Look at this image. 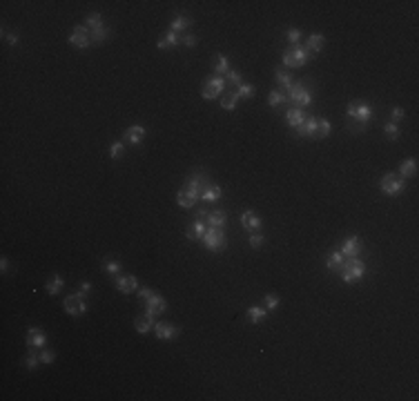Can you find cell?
<instances>
[{
    "label": "cell",
    "mask_w": 419,
    "mask_h": 401,
    "mask_svg": "<svg viewBox=\"0 0 419 401\" xmlns=\"http://www.w3.org/2000/svg\"><path fill=\"white\" fill-rule=\"evenodd\" d=\"M346 114H348V118H350V132H355V134H359V132H364L366 130V125H368L370 121H373V116H375V107L370 103H350L348 105V109H346Z\"/></svg>",
    "instance_id": "1"
},
{
    "label": "cell",
    "mask_w": 419,
    "mask_h": 401,
    "mask_svg": "<svg viewBox=\"0 0 419 401\" xmlns=\"http://www.w3.org/2000/svg\"><path fill=\"white\" fill-rule=\"evenodd\" d=\"M288 103L292 105V107H299V109H306V107H310L312 105V94H314V89H312V85L310 83H306V80H294L292 85H290V89L288 92Z\"/></svg>",
    "instance_id": "2"
},
{
    "label": "cell",
    "mask_w": 419,
    "mask_h": 401,
    "mask_svg": "<svg viewBox=\"0 0 419 401\" xmlns=\"http://www.w3.org/2000/svg\"><path fill=\"white\" fill-rule=\"evenodd\" d=\"M339 276L346 281V283H359L361 279L366 276V263L359 259V256H355V259H346L344 265H341L339 270Z\"/></svg>",
    "instance_id": "3"
},
{
    "label": "cell",
    "mask_w": 419,
    "mask_h": 401,
    "mask_svg": "<svg viewBox=\"0 0 419 401\" xmlns=\"http://www.w3.org/2000/svg\"><path fill=\"white\" fill-rule=\"evenodd\" d=\"M379 190H382L386 197L397 199L399 194L406 190V179H402V176L395 174V172H388V174H384L382 181H379Z\"/></svg>",
    "instance_id": "4"
},
{
    "label": "cell",
    "mask_w": 419,
    "mask_h": 401,
    "mask_svg": "<svg viewBox=\"0 0 419 401\" xmlns=\"http://www.w3.org/2000/svg\"><path fill=\"white\" fill-rule=\"evenodd\" d=\"M281 60H283L285 67H303V65H308V60H310V51L301 45H294V47L283 49V58Z\"/></svg>",
    "instance_id": "5"
},
{
    "label": "cell",
    "mask_w": 419,
    "mask_h": 401,
    "mask_svg": "<svg viewBox=\"0 0 419 401\" xmlns=\"http://www.w3.org/2000/svg\"><path fill=\"white\" fill-rule=\"evenodd\" d=\"M203 245L208 247L210 252H221L223 247L227 245V236L221 227H208L206 236H203Z\"/></svg>",
    "instance_id": "6"
},
{
    "label": "cell",
    "mask_w": 419,
    "mask_h": 401,
    "mask_svg": "<svg viewBox=\"0 0 419 401\" xmlns=\"http://www.w3.org/2000/svg\"><path fill=\"white\" fill-rule=\"evenodd\" d=\"M225 87H227V83H225V78H223V76H212L210 80H206V83H203L201 96L206 98V100L218 98L223 92H225Z\"/></svg>",
    "instance_id": "7"
},
{
    "label": "cell",
    "mask_w": 419,
    "mask_h": 401,
    "mask_svg": "<svg viewBox=\"0 0 419 401\" xmlns=\"http://www.w3.org/2000/svg\"><path fill=\"white\" fill-rule=\"evenodd\" d=\"M63 305H65V312L71 314V317H80V314H85L87 312V301H85V297H80L78 292L76 294H67L63 301Z\"/></svg>",
    "instance_id": "8"
},
{
    "label": "cell",
    "mask_w": 419,
    "mask_h": 401,
    "mask_svg": "<svg viewBox=\"0 0 419 401\" xmlns=\"http://www.w3.org/2000/svg\"><path fill=\"white\" fill-rule=\"evenodd\" d=\"M199 199H201V192L194 190V188H188V185H183V190L176 194V203H179L183 209H192V205L197 203Z\"/></svg>",
    "instance_id": "9"
},
{
    "label": "cell",
    "mask_w": 419,
    "mask_h": 401,
    "mask_svg": "<svg viewBox=\"0 0 419 401\" xmlns=\"http://www.w3.org/2000/svg\"><path fill=\"white\" fill-rule=\"evenodd\" d=\"M69 42L74 47H78V49H85V47H89V45H92V40H89V29L85 25L74 27V31H71V36H69Z\"/></svg>",
    "instance_id": "10"
},
{
    "label": "cell",
    "mask_w": 419,
    "mask_h": 401,
    "mask_svg": "<svg viewBox=\"0 0 419 401\" xmlns=\"http://www.w3.org/2000/svg\"><path fill=\"white\" fill-rule=\"evenodd\" d=\"M165 308H168V303H165V299L161 297V294H152V297L145 301V312L154 319L159 317V314H163Z\"/></svg>",
    "instance_id": "11"
},
{
    "label": "cell",
    "mask_w": 419,
    "mask_h": 401,
    "mask_svg": "<svg viewBox=\"0 0 419 401\" xmlns=\"http://www.w3.org/2000/svg\"><path fill=\"white\" fill-rule=\"evenodd\" d=\"M179 332H181V328L179 326H172V323H161V321L154 323V334H156V339H161V341L174 339Z\"/></svg>",
    "instance_id": "12"
},
{
    "label": "cell",
    "mask_w": 419,
    "mask_h": 401,
    "mask_svg": "<svg viewBox=\"0 0 419 401\" xmlns=\"http://www.w3.org/2000/svg\"><path fill=\"white\" fill-rule=\"evenodd\" d=\"M339 252L346 256V259H355V256H359L361 254V241H359V236L346 238V241L341 243V250Z\"/></svg>",
    "instance_id": "13"
},
{
    "label": "cell",
    "mask_w": 419,
    "mask_h": 401,
    "mask_svg": "<svg viewBox=\"0 0 419 401\" xmlns=\"http://www.w3.org/2000/svg\"><path fill=\"white\" fill-rule=\"evenodd\" d=\"M47 346V334L40 328H29L27 330V348L34 350V348H45Z\"/></svg>",
    "instance_id": "14"
},
{
    "label": "cell",
    "mask_w": 419,
    "mask_h": 401,
    "mask_svg": "<svg viewBox=\"0 0 419 401\" xmlns=\"http://www.w3.org/2000/svg\"><path fill=\"white\" fill-rule=\"evenodd\" d=\"M241 225H243L247 232H259L261 225H263V221L259 218V214H256V212H252V209H245V212L241 214Z\"/></svg>",
    "instance_id": "15"
},
{
    "label": "cell",
    "mask_w": 419,
    "mask_h": 401,
    "mask_svg": "<svg viewBox=\"0 0 419 401\" xmlns=\"http://www.w3.org/2000/svg\"><path fill=\"white\" fill-rule=\"evenodd\" d=\"M185 185H190V188L199 190V192H203V190L210 185V179L206 172H194V174H190L188 179H185Z\"/></svg>",
    "instance_id": "16"
},
{
    "label": "cell",
    "mask_w": 419,
    "mask_h": 401,
    "mask_svg": "<svg viewBox=\"0 0 419 401\" xmlns=\"http://www.w3.org/2000/svg\"><path fill=\"white\" fill-rule=\"evenodd\" d=\"M297 136L303 138H317V118L314 116H306V121L297 127Z\"/></svg>",
    "instance_id": "17"
},
{
    "label": "cell",
    "mask_w": 419,
    "mask_h": 401,
    "mask_svg": "<svg viewBox=\"0 0 419 401\" xmlns=\"http://www.w3.org/2000/svg\"><path fill=\"white\" fill-rule=\"evenodd\" d=\"M143 138H145V127L143 125H132L125 130V143H130V145H141Z\"/></svg>",
    "instance_id": "18"
},
{
    "label": "cell",
    "mask_w": 419,
    "mask_h": 401,
    "mask_svg": "<svg viewBox=\"0 0 419 401\" xmlns=\"http://www.w3.org/2000/svg\"><path fill=\"white\" fill-rule=\"evenodd\" d=\"M206 232H208V223H206V221H199V218H197V223L188 227V232H185V236H188L190 241H203V236H206Z\"/></svg>",
    "instance_id": "19"
},
{
    "label": "cell",
    "mask_w": 419,
    "mask_h": 401,
    "mask_svg": "<svg viewBox=\"0 0 419 401\" xmlns=\"http://www.w3.org/2000/svg\"><path fill=\"white\" fill-rule=\"evenodd\" d=\"M116 288L123 294H130L134 290H139V281H136V276H116Z\"/></svg>",
    "instance_id": "20"
},
{
    "label": "cell",
    "mask_w": 419,
    "mask_h": 401,
    "mask_svg": "<svg viewBox=\"0 0 419 401\" xmlns=\"http://www.w3.org/2000/svg\"><path fill=\"white\" fill-rule=\"evenodd\" d=\"M306 116H308V114L303 112V109H299V107H290L288 112H285V121H288V125L294 127V130H297V127L306 121Z\"/></svg>",
    "instance_id": "21"
},
{
    "label": "cell",
    "mask_w": 419,
    "mask_h": 401,
    "mask_svg": "<svg viewBox=\"0 0 419 401\" xmlns=\"http://www.w3.org/2000/svg\"><path fill=\"white\" fill-rule=\"evenodd\" d=\"M179 45H181V36L176 31H168L165 36H161L159 40H156L159 49H170V47H179Z\"/></svg>",
    "instance_id": "22"
},
{
    "label": "cell",
    "mask_w": 419,
    "mask_h": 401,
    "mask_svg": "<svg viewBox=\"0 0 419 401\" xmlns=\"http://www.w3.org/2000/svg\"><path fill=\"white\" fill-rule=\"evenodd\" d=\"M206 223H208V227H221V230H223V225L227 223V212H223V209H214V212L208 214Z\"/></svg>",
    "instance_id": "23"
},
{
    "label": "cell",
    "mask_w": 419,
    "mask_h": 401,
    "mask_svg": "<svg viewBox=\"0 0 419 401\" xmlns=\"http://www.w3.org/2000/svg\"><path fill=\"white\" fill-rule=\"evenodd\" d=\"M154 323H156V319L154 317H150V314H141V317H136V321H134V328H136V332H141V334H145V332H150V330H154Z\"/></svg>",
    "instance_id": "24"
},
{
    "label": "cell",
    "mask_w": 419,
    "mask_h": 401,
    "mask_svg": "<svg viewBox=\"0 0 419 401\" xmlns=\"http://www.w3.org/2000/svg\"><path fill=\"white\" fill-rule=\"evenodd\" d=\"M192 25V18L190 16H185V13H176V16L172 18V22H170V31H185L188 27Z\"/></svg>",
    "instance_id": "25"
},
{
    "label": "cell",
    "mask_w": 419,
    "mask_h": 401,
    "mask_svg": "<svg viewBox=\"0 0 419 401\" xmlns=\"http://www.w3.org/2000/svg\"><path fill=\"white\" fill-rule=\"evenodd\" d=\"M417 174V159H406L402 161V165H399V176L402 179H413V176Z\"/></svg>",
    "instance_id": "26"
},
{
    "label": "cell",
    "mask_w": 419,
    "mask_h": 401,
    "mask_svg": "<svg viewBox=\"0 0 419 401\" xmlns=\"http://www.w3.org/2000/svg\"><path fill=\"white\" fill-rule=\"evenodd\" d=\"M221 194H223V190L218 188V185L210 183L208 188L201 192V200H206V203H216V200L221 199Z\"/></svg>",
    "instance_id": "27"
},
{
    "label": "cell",
    "mask_w": 419,
    "mask_h": 401,
    "mask_svg": "<svg viewBox=\"0 0 419 401\" xmlns=\"http://www.w3.org/2000/svg\"><path fill=\"white\" fill-rule=\"evenodd\" d=\"M323 42H326V38H323V33H312L310 38L306 40V49L312 54H319V51L323 49Z\"/></svg>",
    "instance_id": "28"
},
{
    "label": "cell",
    "mask_w": 419,
    "mask_h": 401,
    "mask_svg": "<svg viewBox=\"0 0 419 401\" xmlns=\"http://www.w3.org/2000/svg\"><path fill=\"white\" fill-rule=\"evenodd\" d=\"M109 36H112V31L107 29V27H98V29H92L89 31V40H92V45H103V42L109 40Z\"/></svg>",
    "instance_id": "29"
},
{
    "label": "cell",
    "mask_w": 419,
    "mask_h": 401,
    "mask_svg": "<svg viewBox=\"0 0 419 401\" xmlns=\"http://www.w3.org/2000/svg\"><path fill=\"white\" fill-rule=\"evenodd\" d=\"M344 261H346V256L341 254L339 250H337V252H332V254L326 259V267H328L330 272H337V274H339V270H341V265H344Z\"/></svg>",
    "instance_id": "30"
},
{
    "label": "cell",
    "mask_w": 419,
    "mask_h": 401,
    "mask_svg": "<svg viewBox=\"0 0 419 401\" xmlns=\"http://www.w3.org/2000/svg\"><path fill=\"white\" fill-rule=\"evenodd\" d=\"M265 317H268V310H265L263 305H250V308H247V319H250V323H259V321H263Z\"/></svg>",
    "instance_id": "31"
},
{
    "label": "cell",
    "mask_w": 419,
    "mask_h": 401,
    "mask_svg": "<svg viewBox=\"0 0 419 401\" xmlns=\"http://www.w3.org/2000/svg\"><path fill=\"white\" fill-rule=\"evenodd\" d=\"M277 83H279L281 92L285 94V92L290 89V85L294 83V80H292V74H290L288 69H281V67H279V69H277Z\"/></svg>",
    "instance_id": "32"
},
{
    "label": "cell",
    "mask_w": 419,
    "mask_h": 401,
    "mask_svg": "<svg viewBox=\"0 0 419 401\" xmlns=\"http://www.w3.org/2000/svg\"><path fill=\"white\" fill-rule=\"evenodd\" d=\"M236 103H239V96H236L234 89H227L225 96H221V107L227 109V112H234V109H236Z\"/></svg>",
    "instance_id": "33"
},
{
    "label": "cell",
    "mask_w": 419,
    "mask_h": 401,
    "mask_svg": "<svg viewBox=\"0 0 419 401\" xmlns=\"http://www.w3.org/2000/svg\"><path fill=\"white\" fill-rule=\"evenodd\" d=\"M63 288H65V281H63V276H60V274H54V276H51V281H47V292H49L51 297H56Z\"/></svg>",
    "instance_id": "34"
},
{
    "label": "cell",
    "mask_w": 419,
    "mask_h": 401,
    "mask_svg": "<svg viewBox=\"0 0 419 401\" xmlns=\"http://www.w3.org/2000/svg\"><path fill=\"white\" fill-rule=\"evenodd\" d=\"M216 65H214V76H223L225 78V74L230 71V60H227V56H223V54H218L216 56Z\"/></svg>",
    "instance_id": "35"
},
{
    "label": "cell",
    "mask_w": 419,
    "mask_h": 401,
    "mask_svg": "<svg viewBox=\"0 0 419 401\" xmlns=\"http://www.w3.org/2000/svg\"><path fill=\"white\" fill-rule=\"evenodd\" d=\"M85 27H87L89 31L92 29H98V27H103V16L98 11H92L87 18H85Z\"/></svg>",
    "instance_id": "36"
},
{
    "label": "cell",
    "mask_w": 419,
    "mask_h": 401,
    "mask_svg": "<svg viewBox=\"0 0 419 401\" xmlns=\"http://www.w3.org/2000/svg\"><path fill=\"white\" fill-rule=\"evenodd\" d=\"M281 103H288V98H285V94L281 92V89H272L268 96V105L270 107H279Z\"/></svg>",
    "instance_id": "37"
},
{
    "label": "cell",
    "mask_w": 419,
    "mask_h": 401,
    "mask_svg": "<svg viewBox=\"0 0 419 401\" xmlns=\"http://www.w3.org/2000/svg\"><path fill=\"white\" fill-rule=\"evenodd\" d=\"M123 154H125V143H123V141H114L112 145H109V156H112L114 161H118Z\"/></svg>",
    "instance_id": "38"
},
{
    "label": "cell",
    "mask_w": 419,
    "mask_h": 401,
    "mask_svg": "<svg viewBox=\"0 0 419 401\" xmlns=\"http://www.w3.org/2000/svg\"><path fill=\"white\" fill-rule=\"evenodd\" d=\"M330 121L328 118H317V138H326L330 134Z\"/></svg>",
    "instance_id": "39"
},
{
    "label": "cell",
    "mask_w": 419,
    "mask_h": 401,
    "mask_svg": "<svg viewBox=\"0 0 419 401\" xmlns=\"http://www.w3.org/2000/svg\"><path fill=\"white\" fill-rule=\"evenodd\" d=\"M234 92H236V96H239V98H252V96H254V85L241 83L239 87L234 89Z\"/></svg>",
    "instance_id": "40"
},
{
    "label": "cell",
    "mask_w": 419,
    "mask_h": 401,
    "mask_svg": "<svg viewBox=\"0 0 419 401\" xmlns=\"http://www.w3.org/2000/svg\"><path fill=\"white\" fill-rule=\"evenodd\" d=\"M279 303H281V299L277 297V294H265V299H263V308L268 310V312H274V310L279 308Z\"/></svg>",
    "instance_id": "41"
},
{
    "label": "cell",
    "mask_w": 419,
    "mask_h": 401,
    "mask_svg": "<svg viewBox=\"0 0 419 401\" xmlns=\"http://www.w3.org/2000/svg\"><path fill=\"white\" fill-rule=\"evenodd\" d=\"M225 83L232 85V87L236 89V87L241 85V71H239V69H230V71L225 74Z\"/></svg>",
    "instance_id": "42"
},
{
    "label": "cell",
    "mask_w": 419,
    "mask_h": 401,
    "mask_svg": "<svg viewBox=\"0 0 419 401\" xmlns=\"http://www.w3.org/2000/svg\"><path fill=\"white\" fill-rule=\"evenodd\" d=\"M103 270L112 276H118V272H121V261H105Z\"/></svg>",
    "instance_id": "43"
},
{
    "label": "cell",
    "mask_w": 419,
    "mask_h": 401,
    "mask_svg": "<svg viewBox=\"0 0 419 401\" xmlns=\"http://www.w3.org/2000/svg\"><path fill=\"white\" fill-rule=\"evenodd\" d=\"M386 136L390 138V141H399V127H397V123H386Z\"/></svg>",
    "instance_id": "44"
},
{
    "label": "cell",
    "mask_w": 419,
    "mask_h": 401,
    "mask_svg": "<svg viewBox=\"0 0 419 401\" xmlns=\"http://www.w3.org/2000/svg\"><path fill=\"white\" fill-rule=\"evenodd\" d=\"M38 364H40V355H36V352L31 350L29 355L25 357V366L29 368V370H36V368H38Z\"/></svg>",
    "instance_id": "45"
},
{
    "label": "cell",
    "mask_w": 419,
    "mask_h": 401,
    "mask_svg": "<svg viewBox=\"0 0 419 401\" xmlns=\"http://www.w3.org/2000/svg\"><path fill=\"white\" fill-rule=\"evenodd\" d=\"M250 245L252 247H263L265 245V236L261 232H250Z\"/></svg>",
    "instance_id": "46"
},
{
    "label": "cell",
    "mask_w": 419,
    "mask_h": 401,
    "mask_svg": "<svg viewBox=\"0 0 419 401\" xmlns=\"http://www.w3.org/2000/svg\"><path fill=\"white\" fill-rule=\"evenodd\" d=\"M285 38H288V42L290 45H299V40L303 38V33H301V29H288V33H285Z\"/></svg>",
    "instance_id": "47"
},
{
    "label": "cell",
    "mask_w": 419,
    "mask_h": 401,
    "mask_svg": "<svg viewBox=\"0 0 419 401\" xmlns=\"http://www.w3.org/2000/svg\"><path fill=\"white\" fill-rule=\"evenodd\" d=\"M40 364H54V359H56V355H54V350H47V348H40Z\"/></svg>",
    "instance_id": "48"
},
{
    "label": "cell",
    "mask_w": 419,
    "mask_h": 401,
    "mask_svg": "<svg viewBox=\"0 0 419 401\" xmlns=\"http://www.w3.org/2000/svg\"><path fill=\"white\" fill-rule=\"evenodd\" d=\"M390 116H393V123H399V121H404V118H406V109H404V107H393Z\"/></svg>",
    "instance_id": "49"
},
{
    "label": "cell",
    "mask_w": 419,
    "mask_h": 401,
    "mask_svg": "<svg viewBox=\"0 0 419 401\" xmlns=\"http://www.w3.org/2000/svg\"><path fill=\"white\" fill-rule=\"evenodd\" d=\"M197 36H194V33H185L183 38H181V45H185V47H194L197 45Z\"/></svg>",
    "instance_id": "50"
},
{
    "label": "cell",
    "mask_w": 419,
    "mask_h": 401,
    "mask_svg": "<svg viewBox=\"0 0 419 401\" xmlns=\"http://www.w3.org/2000/svg\"><path fill=\"white\" fill-rule=\"evenodd\" d=\"M89 292H92V283H89V281H87V283H80V290H78L80 297H87Z\"/></svg>",
    "instance_id": "51"
},
{
    "label": "cell",
    "mask_w": 419,
    "mask_h": 401,
    "mask_svg": "<svg viewBox=\"0 0 419 401\" xmlns=\"http://www.w3.org/2000/svg\"><path fill=\"white\" fill-rule=\"evenodd\" d=\"M152 294H154V292H152L150 288H145V285H143V288H139V297H141V299H145V301H147V299L152 297Z\"/></svg>",
    "instance_id": "52"
},
{
    "label": "cell",
    "mask_w": 419,
    "mask_h": 401,
    "mask_svg": "<svg viewBox=\"0 0 419 401\" xmlns=\"http://www.w3.org/2000/svg\"><path fill=\"white\" fill-rule=\"evenodd\" d=\"M7 42H9V45L16 47V45H18V33H9V36H7Z\"/></svg>",
    "instance_id": "53"
},
{
    "label": "cell",
    "mask_w": 419,
    "mask_h": 401,
    "mask_svg": "<svg viewBox=\"0 0 419 401\" xmlns=\"http://www.w3.org/2000/svg\"><path fill=\"white\" fill-rule=\"evenodd\" d=\"M197 218H199V221H206V218H208V209H199Z\"/></svg>",
    "instance_id": "54"
},
{
    "label": "cell",
    "mask_w": 419,
    "mask_h": 401,
    "mask_svg": "<svg viewBox=\"0 0 419 401\" xmlns=\"http://www.w3.org/2000/svg\"><path fill=\"white\" fill-rule=\"evenodd\" d=\"M0 270H2V274L9 270V261H7V259H2V261H0Z\"/></svg>",
    "instance_id": "55"
}]
</instances>
